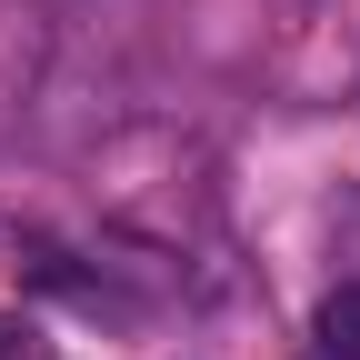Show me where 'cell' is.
Here are the masks:
<instances>
[{
  "instance_id": "obj_2",
  "label": "cell",
  "mask_w": 360,
  "mask_h": 360,
  "mask_svg": "<svg viewBox=\"0 0 360 360\" xmlns=\"http://www.w3.org/2000/svg\"><path fill=\"white\" fill-rule=\"evenodd\" d=\"M0 360H51V350H40V330H30V321H0Z\"/></svg>"
},
{
  "instance_id": "obj_1",
  "label": "cell",
  "mask_w": 360,
  "mask_h": 360,
  "mask_svg": "<svg viewBox=\"0 0 360 360\" xmlns=\"http://www.w3.org/2000/svg\"><path fill=\"white\" fill-rule=\"evenodd\" d=\"M310 330H321V360H360V281H340Z\"/></svg>"
}]
</instances>
